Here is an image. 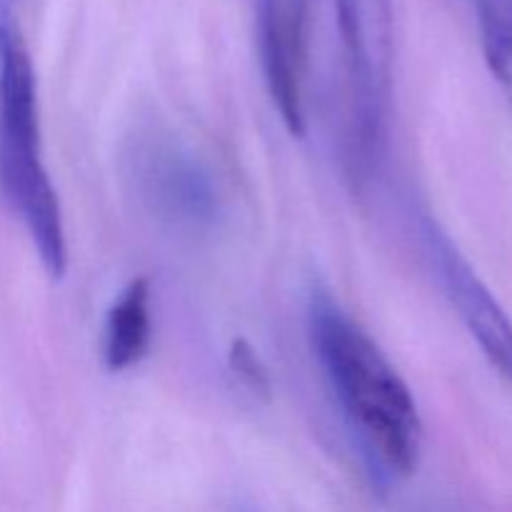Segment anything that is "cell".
Wrapping results in <instances>:
<instances>
[{"label": "cell", "instance_id": "6da1fadb", "mask_svg": "<svg viewBox=\"0 0 512 512\" xmlns=\"http://www.w3.org/2000/svg\"><path fill=\"white\" fill-rule=\"evenodd\" d=\"M308 335L325 383L370 463L388 478H410L423 453V420L403 375L325 290L310 295Z\"/></svg>", "mask_w": 512, "mask_h": 512}, {"label": "cell", "instance_id": "7a4b0ae2", "mask_svg": "<svg viewBox=\"0 0 512 512\" xmlns=\"http://www.w3.org/2000/svg\"><path fill=\"white\" fill-rule=\"evenodd\" d=\"M0 190L28 230L45 273L63 278V210L43 163L33 60L10 0H0Z\"/></svg>", "mask_w": 512, "mask_h": 512}, {"label": "cell", "instance_id": "3957f363", "mask_svg": "<svg viewBox=\"0 0 512 512\" xmlns=\"http://www.w3.org/2000/svg\"><path fill=\"white\" fill-rule=\"evenodd\" d=\"M135 195L158 223L180 233H205L220 215V195L203 160L163 133L135 138L128 153Z\"/></svg>", "mask_w": 512, "mask_h": 512}, {"label": "cell", "instance_id": "277c9868", "mask_svg": "<svg viewBox=\"0 0 512 512\" xmlns=\"http://www.w3.org/2000/svg\"><path fill=\"white\" fill-rule=\"evenodd\" d=\"M340 50L348 73L360 145L380 140L393 93V3L390 0H335Z\"/></svg>", "mask_w": 512, "mask_h": 512}, {"label": "cell", "instance_id": "5b68a950", "mask_svg": "<svg viewBox=\"0 0 512 512\" xmlns=\"http://www.w3.org/2000/svg\"><path fill=\"white\" fill-rule=\"evenodd\" d=\"M255 33L270 98L285 128L303 138V78L308 65L310 0H255Z\"/></svg>", "mask_w": 512, "mask_h": 512}, {"label": "cell", "instance_id": "8992f818", "mask_svg": "<svg viewBox=\"0 0 512 512\" xmlns=\"http://www.w3.org/2000/svg\"><path fill=\"white\" fill-rule=\"evenodd\" d=\"M425 243L450 305L495 373L512 385V323L508 313L438 225H425Z\"/></svg>", "mask_w": 512, "mask_h": 512}, {"label": "cell", "instance_id": "52a82bcc", "mask_svg": "<svg viewBox=\"0 0 512 512\" xmlns=\"http://www.w3.org/2000/svg\"><path fill=\"white\" fill-rule=\"evenodd\" d=\"M153 320H150V280L133 278L105 313L103 323V365L108 373L118 375L135 368L148 355Z\"/></svg>", "mask_w": 512, "mask_h": 512}, {"label": "cell", "instance_id": "ba28073f", "mask_svg": "<svg viewBox=\"0 0 512 512\" xmlns=\"http://www.w3.org/2000/svg\"><path fill=\"white\" fill-rule=\"evenodd\" d=\"M485 63L512 100V0H475Z\"/></svg>", "mask_w": 512, "mask_h": 512}, {"label": "cell", "instance_id": "9c48e42d", "mask_svg": "<svg viewBox=\"0 0 512 512\" xmlns=\"http://www.w3.org/2000/svg\"><path fill=\"white\" fill-rule=\"evenodd\" d=\"M228 365H230V373L240 380V385H245V388H248L253 395L268 398L270 395V373L248 340L245 338L233 340V345H230V353H228Z\"/></svg>", "mask_w": 512, "mask_h": 512}]
</instances>
